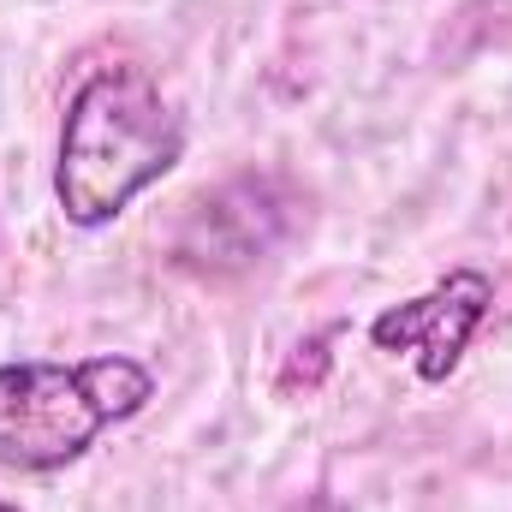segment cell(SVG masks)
<instances>
[{"label": "cell", "mask_w": 512, "mask_h": 512, "mask_svg": "<svg viewBox=\"0 0 512 512\" xmlns=\"http://www.w3.org/2000/svg\"><path fill=\"white\" fill-rule=\"evenodd\" d=\"M185 155V120L143 66L90 72L60 120L54 197L72 227H108Z\"/></svg>", "instance_id": "6da1fadb"}, {"label": "cell", "mask_w": 512, "mask_h": 512, "mask_svg": "<svg viewBox=\"0 0 512 512\" xmlns=\"http://www.w3.org/2000/svg\"><path fill=\"white\" fill-rule=\"evenodd\" d=\"M155 399L149 364L102 352L78 364L24 358L0 364V471H60Z\"/></svg>", "instance_id": "7a4b0ae2"}, {"label": "cell", "mask_w": 512, "mask_h": 512, "mask_svg": "<svg viewBox=\"0 0 512 512\" xmlns=\"http://www.w3.org/2000/svg\"><path fill=\"white\" fill-rule=\"evenodd\" d=\"M489 304H495V280L483 268H453L429 292H417L405 304H387L370 322V340L393 358H411V370L423 382H447L459 370L471 334L483 328Z\"/></svg>", "instance_id": "3957f363"}, {"label": "cell", "mask_w": 512, "mask_h": 512, "mask_svg": "<svg viewBox=\"0 0 512 512\" xmlns=\"http://www.w3.org/2000/svg\"><path fill=\"white\" fill-rule=\"evenodd\" d=\"M0 512H24V507H12V501H6V495H0Z\"/></svg>", "instance_id": "277c9868"}]
</instances>
